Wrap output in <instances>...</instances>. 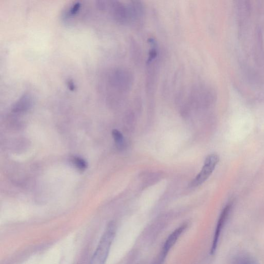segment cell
Here are the masks:
<instances>
[{"instance_id":"5","label":"cell","mask_w":264,"mask_h":264,"mask_svg":"<svg viewBox=\"0 0 264 264\" xmlns=\"http://www.w3.org/2000/svg\"><path fill=\"white\" fill-rule=\"evenodd\" d=\"M232 264H259L252 256L246 253H240L233 258Z\"/></svg>"},{"instance_id":"7","label":"cell","mask_w":264,"mask_h":264,"mask_svg":"<svg viewBox=\"0 0 264 264\" xmlns=\"http://www.w3.org/2000/svg\"><path fill=\"white\" fill-rule=\"evenodd\" d=\"M112 136L117 147L121 149L124 147V139L121 132L117 129H113Z\"/></svg>"},{"instance_id":"3","label":"cell","mask_w":264,"mask_h":264,"mask_svg":"<svg viewBox=\"0 0 264 264\" xmlns=\"http://www.w3.org/2000/svg\"><path fill=\"white\" fill-rule=\"evenodd\" d=\"M232 209V205L228 204L223 210L221 215L219 218L217 224L216 226L213 240L212 242V245L211 249V253L213 254L216 251L217 248L218 242L220 237L222 234V231L226 224L228 217L229 216L231 210Z\"/></svg>"},{"instance_id":"2","label":"cell","mask_w":264,"mask_h":264,"mask_svg":"<svg viewBox=\"0 0 264 264\" xmlns=\"http://www.w3.org/2000/svg\"><path fill=\"white\" fill-rule=\"evenodd\" d=\"M219 161V157L216 154H212L206 159L201 171L190 183L192 187H197L203 184L210 177Z\"/></svg>"},{"instance_id":"8","label":"cell","mask_w":264,"mask_h":264,"mask_svg":"<svg viewBox=\"0 0 264 264\" xmlns=\"http://www.w3.org/2000/svg\"><path fill=\"white\" fill-rule=\"evenodd\" d=\"M72 162L78 170L82 171H84L87 167L86 162L83 159L80 157H74L72 160Z\"/></svg>"},{"instance_id":"4","label":"cell","mask_w":264,"mask_h":264,"mask_svg":"<svg viewBox=\"0 0 264 264\" xmlns=\"http://www.w3.org/2000/svg\"><path fill=\"white\" fill-rule=\"evenodd\" d=\"M187 227L186 224H183L174 230L167 237L163 246L160 255L166 259L169 252L184 232Z\"/></svg>"},{"instance_id":"6","label":"cell","mask_w":264,"mask_h":264,"mask_svg":"<svg viewBox=\"0 0 264 264\" xmlns=\"http://www.w3.org/2000/svg\"><path fill=\"white\" fill-rule=\"evenodd\" d=\"M29 99L27 97L21 99L13 108V112L20 113L27 111L31 104Z\"/></svg>"},{"instance_id":"1","label":"cell","mask_w":264,"mask_h":264,"mask_svg":"<svg viewBox=\"0 0 264 264\" xmlns=\"http://www.w3.org/2000/svg\"><path fill=\"white\" fill-rule=\"evenodd\" d=\"M116 233V226L110 223L102 235L89 264H104L108 257Z\"/></svg>"}]
</instances>
